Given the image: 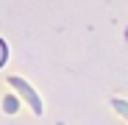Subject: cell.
I'll list each match as a JSON object with an SVG mask.
<instances>
[{"label": "cell", "mask_w": 128, "mask_h": 125, "mask_svg": "<svg viewBox=\"0 0 128 125\" xmlns=\"http://www.w3.org/2000/svg\"><path fill=\"white\" fill-rule=\"evenodd\" d=\"M8 83H11V89H14V92H17V95H20V97H22V100L28 103V106H31V111H34L36 117H39L42 111H45V109H42V97L36 95V89L31 86V83H28L25 78L11 75V78H8Z\"/></svg>", "instance_id": "obj_1"}, {"label": "cell", "mask_w": 128, "mask_h": 125, "mask_svg": "<svg viewBox=\"0 0 128 125\" xmlns=\"http://www.w3.org/2000/svg\"><path fill=\"white\" fill-rule=\"evenodd\" d=\"M112 109H114L122 120H128V100H122V97H112Z\"/></svg>", "instance_id": "obj_2"}, {"label": "cell", "mask_w": 128, "mask_h": 125, "mask_svg": "<svg viewBox=\"0 0 128 125\" xmlns=\"http://www.w3.org/2000/svg\"><path fill=\"white\" fill-rule=\"evenodd\" d=\"M17 109H20V106H17V97H14V95H6V97H3V111H6V114H14Z\"/></svg>", "instance_id": "obj_3"}, {"label": "cell", "mask_w": 128, "mask_h": 125, "mask_svg": "<svg viewBox=\"0 0 128 125\" xmlns=\"http://www.w3.org/2000/svg\"><path fill=\"white\" fill-rule=\"evenodd\" d=\"M6 61H8V47H6V42L0 39V67H3Z\"/></svg>", "instance_id": "obj_4"}]
</instances>
